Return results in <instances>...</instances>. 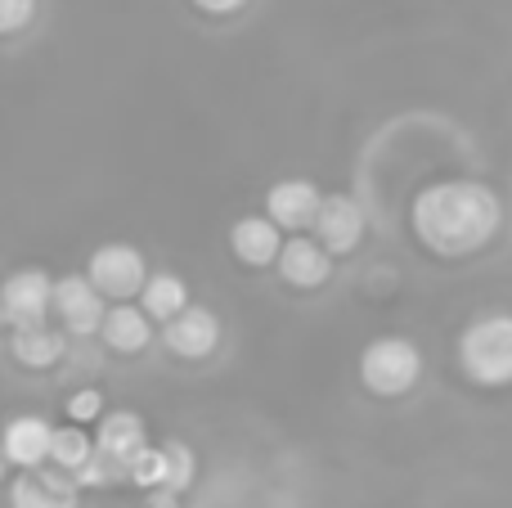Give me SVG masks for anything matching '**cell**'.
Returning a JSON list of instances; mask_svg holds the SVG:
<instances>
[{"mask_svg":"<svg viewBox=\"0 0 512 508\" xmlns=\"http://www.w3.org/2000/svg\"><path fill=\"white\" fill-rule=\"evenodd\" d=\"M504 207L481 180H441L414 198V234L436 257H468L499 234Z\"/></svg>","mask_w":512,"mask_h":508,"instance_id":"6da1fadb","label":"cell"},{"mask_svg":"<svg viewBox=\"0 0 512 508\" xmlns=\"http://www.w3.org/2000/svg\"><path fill=\"white\" fill-rule=\"evenodd\" d=\"M459 365L472 383L508 387L512 383V315H481L459 338Z\"/></svg>","mask_w":512,"mask_h":508,"instance_id":"7a4b0ae2","label":"cell"},{"mask_svg":"<svg viewBox=\"0 0 512 508\" xmlns=\"http://www.w3.org/2000/svg\"><path fill=\"white\" fill-rule=\"evenodd\" d=\"M423 374V356L405 338H373L360 356V383L373 396H405Z\"/></svg>","mask_w":512,"mask_h":508,"instance_id":"3957f363","label":"cell"},{"mask_svg":"<svg viewBox=\"0 0 512 508\" xmlns=\"http://www.w3.org/2000/svg\"><path fill=\"white\" fill-rule=\"evenodd\" d=\"M90 284H95L99 297H113V302H126V297L140 293L144 284V257L131 243H104V248L90 252Z\"/></svg>","mask_w":512,"mask_h":508,"instance_id":"277c9868","label":"cell"},{"mask_svg":"<svg viewBox=\"0 0 512 508\" xmlns=\"http://www.w3.org/2000/svg\"><path fill=\"white\" fill-rule=\"evenodd\" d=\"M50 288L54 279L45 270H14V275L0 284V306H5V324L14 329H36V324L50 320Z\"/></svg>","mask_w":512,"mask_h":508,"instance_id":"5b68a950","label":"cell"},{"mask_svg":"<svg viewBox=\"0 0 512 508\" xmlns=\"http://www.w3.org/2000/svg\"><path fill=\"white\" fill-rule=\"evenodd\" d=\"M50 311L59 315V324L68 333L90 338V333H99V320H104V297L95 293V284L86 275H63L50 288Z\"/></svg>","mask_w":512,"mask_h":508,"instance_id":"8992f818","label":"cell"},{"mask_svg":"<svg viewBox=\"0 0 512 508\" xmlns=\"http://www.w3.org/2000/svg\"><path fill=\"white\" fill-rule=\"evenodd\" d=\"M315 234H319V248L328 257H342V252H355V243L364 239V212L351 194H319V207H315Z\"/></svg>","mask_w":512,"mask_h":508,"instance_id":"52a82bcc","label":"cell"},{"mask_svg":"<svg viewBox=\"0 0 512 508\" xmlns=\"http://www.w3.org/2000/svg\"><path fill=\"white\" fill-rule=\"evenodd\" d=\"M81 486L72 482V473L50 464L23 468L18 482L9 486V508H77Z\"/></svg>","mask_w":512,"mask_h":508,"instance_id":"ba28073f","label":"cell"},{"mask_svg":"<svg viewBox=\"0 0 512 508\" xmlns=\"http://www.w3.org/2000/svg\"><path fill=\"white\" fill-rule=\"evenodd\" d=\"M162 338H167V347L176 351V356L203 360V356H212L216 342H221V320H216L207 306H185V311H176L171 320H162Z\"/></svg>","mask_w":512,"mask_h":508,"instance_id":"9c48e42d","label":"cell"},{"mask_svg":"<svg viewBox=\"0 0 512 508\" xmlns=\"http://www.w3.org/2000/svg\"><path fill=\"white\" fill-rule=\"evenodd\" d=\"M50 423L41 419V414H18V419H9L5 428H0V455H5V464L14 468H36L50 459Z\"/></svg>","mask_w":512,"mask_h":508,"instance_id":"30bf717a","label":"cell"},{"mask_svg":"<svg viewBox=\"0 0 512 508\" xmlns=\"http://www.w3.org/2000/svg\"><path fill=\"white\" fill-rule=\"evenodd\" d=\"M274 261H279V275L297 288H319L328 275H333V257H328L315 239H301V234L288 243H279V257Z\"/></svg>","mask_w":512,"mask_h":508,"instance_id":"8fae6325","label":"cell"},{"mask_svg":"<svg viewBox=\"0 0 512 508\" xmlns=\"http://www.w3.org/2000/svg\"><path fill=\"white\" fill-rule=\"evenodd\" d=\"M315 207H319V189L310 180H279L265 198V216L283 230H306L315 221Z\"/></svg>","mask_w":512,"mask_h":508,"instance_id":"7c38bea8","label":"cell"},{"mask_svg":"<svg viewBox=\"0 0 512 508\" xmlns=\"http://www.w3.org/2000/svg\"><path fill=\"white\" fill-rule=\"evenodd\" d=\"M99 338H104L108 351H122V356L144 351L149 347V338H153L149 315H144L140 306H131V302H117L113 311H104V320H99Z\"/></svg>","mask_w":512,"mask_h":508,"instance_id":"4fadbf2b","label":"cell"},{"mask_svg":"<svg viewBox=\"0 0 512 508\" xmlns=\"http://www.w3.org/2000/svg\"><path fill=\"white\" fill-rule=\"evenodd\" d=\"M140 446H149L144 441V419L131 410H113L99 419V432H95V450H104L108 459H117V464H131V455Z\"/></svg>","mask_w":512,"mask_h":508,"instance_id":"5bb4252c","label":"cell"},{"mask_svg":"<svg viewBox=\"0 0 512 508\" xmlns=\"http://www.w3.org/2000/svg\"><path fill=\"white\" fill-rule=\"evenodd\" d=\"M230 243L248 266H270V261L279 257V225H274L270 216H243V221L234 225Z\"/></svg>","mask_w":512,"mask_h":508,"instance_id":"9a60e30c","label":"cell"},{"mask_svg":"<svg viewBox=\"0 0 512 508\" xmlns=\"http://www.w3.org/2000/svg\"><path fill=\"white\" fill-rule=\"evenodd\" d=\"M18 365L27 369H50L59 365L63 356V333H54L50 324H36V329H14V342H9Z\"/></svg>","mask_w":512,"mask_h":508,"instance_id":"2e32d148","label":"cell"},{"mask_svg":"<svg viewBox=\"0 0 512 508\" xmlns=\"http://www.w3.org/2000/svg\"><path fill=\"white\" fill-rule=\"evenodd\" d=\"M140 311L149 315V320H171L176 311H185L189 306V288L180 275H144L140 284Z\"/></svg>","mask_w":512,"mask_h":508,"instance_id":"e0dca14e","label":"cell"},{"mask_svg":"<svg viewBox=\"0 0 512 508\" xmlns=\"http://www.w3.org/2000/svg\"><path fill=\"white\" fill-rule=\"evenodd\" d=\"M90 446H95V441H90L81 428H54L50 432V459H45V464L63 468V473H77V468L86 464Z\"/></svg>","mask_w":512,"mask_h":508,"instance_id":"ac0fdd59","label":"cell"},{"mask_svg":"<svg viewBox=\"0 0 512 508\" xmlns=\"http://www.w3.org/2000/svg\"><path fill=\"white\" fill-rule=\"evenodd\" d=\"M162 450H167V491H185V486L189 482H194V450H189L185 446V441H167V446H162Z\"/></svg>","mask_w":512,"mask_h":508,"instance_id":"d6986e66","label":"cell"},{"mask_svg":"<svg viewBox=\"0 0 512 508\" xmlns=\"http://www.w3.org/2000/svg\"><path fill=\"white\" fill-rule=\"evenodd\" d=\"M36 18V0H0V36L23 32Z\"/></svg>","mask_w":512,"mask_h":508,"instance_id":"ffe728a7","label":"cell"},{"mask_svg":"<svg viewBox=\"0 0 512 508\" xmlns=\"http://www.w3.org/2000/svg\"><path fill=\"white\" fill-rule=\"evenodd\" d=\"M104 414V396L95 392V387H86V392H77L68 401V419L72 423H86V419H99Z\"/></svg>","mask_w":512,"mask_h":508,"instance_id":"44dd1931","label":"cell"},{"mask_svg":"<svg viewBox=\"0 0 512 508\" xmlns=\"http://www.w3.org/2000/svg\"><path fill=\"white\" fill-rule=\"evenodd\" d=\"M198 9H207V14H234V9H243L248 0H194Z\"/></svg>","mask_w":512,"mask_h":508,"instance_id":"7402d4cb","label":"cell"},{"mask_svg":"<svg viewBox=\"0 0 512 508\" xmlns=\"http://www.w3.org/2000/svg\"><path fill=\"white\" fill-rule=\"evenodd\" d=\"M144 508H180V500H176V491H167V486H153Z\"/></svg>","mask_w":512,"mask_h":508,"instance_id":"603a6c76","label":"cell"},{"mask_svg":"<svg viewBox=\"0 0 512 508\" xmlns=\"http://www.w3.org/2000/svg\"><path fill=\"white\" fill-rule=\"evenodd\" d=\"M5 468H9V464H5V455H0V482H5Z\"/></svg>","mask_w":512,"mask_h":508,"instance_id":"cb8c5ba5","label":"cell"},{"mask_svg":"<svg viewBox=\"0 0 512 508\" xmlns=\"http://www.w3.org/2000/svg\"><path fill=\"white\" fill-rule=\"evenodd\" d=\"M0 324H5V306H0Z\"/></svg>","mask_w":512,"mask_h":508,"instance_id":"d4e9b609","label":"cell"}]
</instances>
